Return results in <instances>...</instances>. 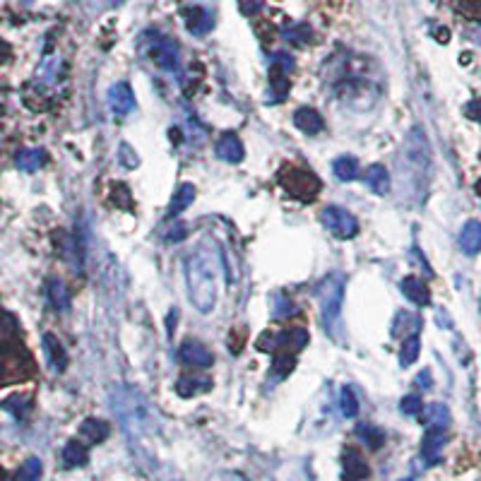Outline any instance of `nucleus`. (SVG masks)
Here are the masks:
<instances>
[{
	"label": "nucleus",
	"instance_id": "1",
	"mask_svg": "<svg viewBox=\"0 0 481 481\" xmlns=\"http://www.w3.org/2000/svg\"><path fill=\"white\" fill-rule=\"evenodd\" d=\"M219 255L207 245L195 248L186 260V282L191 303L200 313H212L219 296Z\"/></svg>",
	"mask_w": 481,
	"mask_h": 481
},
{
	"label": "nucleus",
	"instance_id": "2",
	"mask_svg": "<svg viewBox=\"0 0 481 481\" xmlns=\"http://www.w3.org/2000/svg\"><path fill=\"white\" fill-rule=\"evenodd\" d=\"M318 301L323 311L325 332L335 342L345 340V323H342V303H345V274L332 272L318 286Z\"/></svg>",
	"mask_w": 481,
	"mask_h": 481
},
{
	"label": "nucleus",
	"instance_id": "3",
	"mask_svg": "<svg viewBox=\"0 0 481 481\" xmlns=\"http://www.w3.org/2000/svg\"><path fill=\"white\" fill-rule=\"evenodd\" d=\"M282 186L286 188L289 195L299 198V200H303V203H311V200L320 193L323 183H320L318 176L311 174V171L299 169V166H291V169H286L282 174Z\"/></svg>",
	"mask_w": 481,
	"mask_h": 481
},
{
	"label": "nucleus",
	"instance_id": "4",
	"mask_svg": "<svg viewBox=\"0 0 481 481\" xmlns=\"http://www.w3.org/2000/svg\"><path fill=\"white\" fill-rule=\"evenodd\" d=\"M308 345L306 330H282V332H262L257 340V349L267 354L274 352H299Z\"/></svg>",
	"mask_w": 481,
	"mask_h": 481
},
{
	"label": "nucleus",
	"instance_id": "5",
	"mask_svg": "<svg viewBox=\"0 0 481 481\" xmlns=\"http://www.w3.org/2000/svg\"><path fill=\"white\" fill-rule=\"evenodd\" d=\"M25 361H30L27 349H20L15 345H5L0 349V385L25 380L32 373V368H25Z\"/></svg>",
	"mask_w": 481,
	"mask_h": 481
},
{
	"label": "nucleus",
	"instance_id": "6",
	"mask_svg": "<svg viewBox=\"0 0 481 481\" xmlns=\"http://www.w3.org/2000/svg\"><path fill=\"white\" fill-rule=\"evenodd\" d=\"M320 219H323L325 229L340 240H349L357 236L359 231V222L352 212H347L345 207H337V205H328L320 212Z\"/></svg>",
	"mask_w": 481,
	"mask_h": 481
},
{
	"label": "nucleus",
	"instance_id": "7",
	"mask_svg": "<svg viewBox=\"0 0 481 481\" xmlns=\"http://www.w3.org/2000/svg\"><path fill=\"white\" fill-rule=\"evenodd\" d=\"M406 154H409V162L416 169H428V164H431V145H428L423 128H411V133L406 135Z\"/></svg>",
	"mask_w": 481,
	"mask_h": 481
},
{
	"label": "nucleus",
	"instance_id": "8",
	"mask_svg": "<svg viewBox=\"0 0 481 481\" xmlns=\"http://www.w3.org/2000/svg\"><path fill=\"white\" fill-rule=\"evenodd\" d=\"M152 58L159 68H162V70L179 72L181 51H179V46L171 41V39H157V41L152 44Z\"/></svg>",
	"mask_w": 481,
	"mask_h": 481
},
{
	"label": "nucleus",
	"instance_id": "9",
	"mask_svg": "<svg viewBox=\"0 0 481 481\" xmlns=\"http://www.w3.org/2000/svg\"><path fill=\"white\" fill-rule=\"evenodd\" d=\"M108 106H111L113 116L123 118L135 108V94L128 82H116L108 89Z\"/></svg>",
	"mask_w": 481,
	"mask_h": 481
},
{
	"label": "nucleus",
	"instance_id": "10",
	"mask_svg": "<svg viewBox=\"0 0 481 481\" xmlns=\"http://www.w3.org/2000/svg\"><path fill=\"white\" fill-rule=\"evenodd\" d=\"M179 359L183 361L186 366H191V368H210L212 364H214V357H212V352L205 345H200V342H183L179 347Z\"/></svg>",
	"mask_w": 481,
	"mask_h": 481
},
{
	"label": "nucleus",
	"instance_id": "11",
	"mask_svg": "<svg viewBox=\"0 0 481 481\" xmlns=\"http://www.w3.org/2000/svg\"><path fill=\"white\" fill-rule=\"evenodd\" d=\"M214 154L226 164H238V162H243L245 150H243V142L238 140L236 133H224L219 140H217Z\"/></svg>",
	"mask_w": 481,
	"mask_h": 481
},
{
	"label": "nucleus",
	"instance_id": "12",
	"mask_svg": "<svg viewBox=\"0 0 481 481\" xmlns=\"http://www.w3.org/2000/svg\"><path fill=\"white\" fill-rule=\"evenodd\" d=\"M342 467H345L347 481H364V479H368V474H371L368 462L364 460V455L352 448L345 450V455H342Z\"/></svg>",
	"mask_w": 481,
	"mask_h": 481
},
{
	"label": "nucleus",
	"instance_id": "13",
	"mask_svg": "<svg viewBox=\"0 0 481 481\" xmlns=\"http://www.w3.org/2000/svg\"><path fill=\"white\" fill-rule=\"evenodd\" d=\"M294 125L296 128L301 130V133H306V135H318L320 130L325 128V120L323 116L316 111V108H311V106H301V108H296L294 111Z\"/></svg>",
	"mask_w": 481,
	"mask_h": 481
},
{
	"label": "nucleus",
	"instance_id": "14",
	"mask_svg": "<svg viewBox=\"0 0 481 481\" xmlns=\"http://www.w3.org/2000/svg\"><path fill=\"white\" fill-rule=\"evenodd\" d=\"M183 17H186V27L191 34H195V37H203V34H207L212 27H214V17L212 13H207L205 8H186L183 10Z\"/></svg>",
	"mask_w": 481,
	"mask_h": 481
},
{
	"label": "nucleus",
	"instance_id": "15",
	"mask_svg": "<svg viewBox=\"0 0 481 481\" xmlns=\"http://www.w3.org/2000/svg\"><path fill=\"white\" fill-rule=\"evenodd\" d=\"M445 443H448V436H445V431H438V428H428V433L423 436V443H421L423 460H426L428 465H436V462H440V452H443Z\"/></svg>",
	"mask_w": 481,
	"mask_h": 481
},
{
	"label": "nucleus",
	"instance_id": "16",
	"mask_svg": "<svg viewBox=\"0 0 481 481\" xmlns=\"http://www.w3.org/2000/svg\"><path fill=\"white\" fill-rule=\"evenodd\" d=\"M421 330V318L416 313H406V311H397V316L392 320V337H402V340H409V337H416V332Z\"/></svg>",
	"mask_w": 481,
	"mask_h": 481
},
{
	"label": "nucleus",
	"instance_id": "17",
	"mask_svg": "<svg viewBox=\"0 0 481 481\" xmlns=\"http://www.w3.org/2000/svg\"><path fill=\"white\" fill-rule=\"evenodd\" d=\"M210 390H212V380L203 373L183 376V378H179V383H176V392H179L181 397H193V395L210 392Z\"/></svg>",
	"mask_w": 481,
	"mask_h": 481
},
{
	"label": "nucleus",
	"instance_id": "18",
	"mask_svg": "<svg viewBox=\"0 0 481 481\" xmlns=\"http://www.w3.org/2000/svg\"><path fill=\"white\" fill-rule=\"evenodd\" d=\"M460 248H462V253H467V255H477L479 250H481V222L477 219H469L465 226H462V231H460Z\"/></svg>",
	"mask_w": 481,
	"mask_h": 481
},
{
	"label": "nucleus",
	"instance_id": "19",
	"mask_svg": "<svg viewBox=\"0 0 481 481\" xmlns=\"http://www.w3.org/2000/svg\"><path fill=\"white\" fill-rule=\"evenodd\" d=\"M44 352H46V359H49L51 368L63 371L68 366L65 347H63L60 342H58V337L51 335V332H46V335H44Z\"/></svg>",
	"mask_w": 481,
	"mask_h": 481
},
{
	"label": "nucleus",
	"instance_id": "20",
	"mask_svg": "<svg viewBox=\"0 0 481 481\" xmlns=\"http://www.w3.org/2000/svg\"><path fill=\"white\" fill-rule=\"evenodd\" d=\"M108 433H111V426L101 419H87V421H82V426H79V436H82L84 445L101 443V440L108 438Z\"/></svg>",
	"mask_w": 481,
	"mask_h": 481
},
{
	"label": "nucleus",
	"instance_id": "21",
	"mask_svg": "<svg viewBox=\"0 0 481 481\" xmlns=\"http://www.w3.org/2000/svg\"><path fill=\"white\" fill-rule=\"evenodd\" d=\"M366 183L376 195H387L390 193V174L383 164H371L366 171Z\"/></svg>",
	"mask_w": 481,
	"mask_h": 481
},
{
	"label": "nucleus",
	"instance_id": "22",
	"mask_svg": "<svg viewBox=\"0 0 481 481\" xmlns=\"http://www.w3.org/2000/svg\"><path fill=\"white\" fill-rule=\"evenodd\" d=\"M423 423H426V428H438V431H445V428L450 426V411L445 404L440 402H433L428 406H423Z\"/></svg>",
	"mask_w": 481,
	"mask_h": 481
},
{
	"label": "nucleus",
	"instance_id": "23",
	"mask_svg": "<svg viewBox=\"0 0 481 481\" xmlns=\"http://www.w3.org/2000/svg\"><path fill=\"white\" fill-rule=\"evenodd\" d=\"M402 294L416 306H428L431 303V294H428V286L421 282L419 277H406L402 279Z\"/></svg>",
	"mask_w": 481,
	"mask_h": 481
},
{
	"label": "nucleus",
	"instance_id": "24",
	"mask_svg": "<svg viewBox=\"0 0 481 481\" xmlns=\"http://www.w3.org/2000/svg\"><path fill=\"white\" fill-rule=\"evenodd\" d=\"M60 460L68 469L82 467L84 462H87V445H84L82 440H70V443H65V448H63Z\"/></svg>",
	"mask_w": 481,
	"mask_h": 481
},
{
	"label": "nucleus",
	"instance_id": "25",
	"mask_svg": "<svg viewBox=\"0 0 481 481\" xmlns=\"http://www.w3.org/2000/svg\"><path fill=\"white\" fill-rule=\"evenodd\" d=\"M46 296H49L51 306H53L56 311L63 313L70 308V296H68V289L60 279H49V284H46Z\"/></svg>",
	"mask_w": 481,
	"mask_h": 481
},
{
	"label": "nucleus",
	"instance_id": "26",
	"mask_svg": "<svg viewBox=\"0 0 481 481\" xmlns=\"http://www.w3.org/2000/svg\"><path fill=\"white\" fill-rule=\"evenodd\" d=\"M193 200H195V186L193 183H183V186L176 191V195L174 200H171V205H169V214L171 217H176V214H181L183 210H188L193 205Z\"/></svg>",
	"mask_w": 481,
	"mask_h": 481
},
{
	"label": "nucleus",
	"instance_id": "27",
	"mask_svg": "<svg viewBox=\"0 0 481 481\" xmlns=\"http://www.w3.org/2000/svg\"><path fill=\"white\" fill-rule=\"evenodd\" d=\"M270 79H272V94H274L272 104H282L286 99V94H289V72L279 65H272Z\"/></svg>",
	"mask_w": 481,
	"mask_h": 481
},
{
	"label": "nucleus",
	"instance_id": "28",
	"mask_svg": "<svg viewBox=\"0 0 481 481\" xmlns=\"http://www.w3.org/2000/svg\"><path fill=\"white\" fill-rule=\"evenodd\" d=\"M46 162V152L44 150H22L17 154V166H20L22 171H27V174H34V171H39Z\"/></svg>",
	"mask_w": 481,
	"mask_h": 481
},
{
	"label": "nucleus",
	"instance_id": "29",
	"mask_svg": "<svg viewBox=\"0 0 481 481\" xmlns=\"http://www.w3.org/2000/svg\"><path fill=\"white\" fill-rule=\"evenodd\" d=\"M332 171H335V176L340 181H357V176H359V162L354 157H340V159H335V164H332Z\"/></svg>",
	"mask_w": 481,
	"mask_h": 481
},
{
	"label": "nucleus",
	"instance_id": "30",
	"mask_svg": "<svg viewBox=\"0 0 481 481\" xmlns=\"http://www.w3.org/2000/svg\"><path fill=\"white\" fill-rule=\"evenodd\" d=\"M357 436L364 440L371 450L383 448V443H385V433H383L380 428H376V426H368V423H361V426L357 428Z\"/></svg>",
	"mask_w": 481,
	"mask_h": 481
},
{
	"label": "nucleus",
	"instance_id": "31",
	"mask_svg": "<svg viewBox=\"0 0 481 481\" xmlns=\"http://www.w3.org/2000/svg\"><path fill=\"white\" fill-rule=\"evenodd\" d=\"M0 406H3L5 411H10L13 416H17V419H25L27 409H30V397L15 392V395H10L8 399H3V404H0Z\"/></svg>",
	"mask_w": 481,
	"mask_h": 481
},
{
	"label": "nucleus",
	"instance_id": "32",
	"mask_svg": "<svg viewBox=\"0 0 481 481\" xmlns=\"http://www.w3.org/2000/svg\"><path fill=\"white\" fill-rule=\"evenodd\" d=\"M296 366V357L294 354H277L274 357V364H272V378L274 380H282V378H286L294 371Z\"/></svg>",
	"mask_w": 481,
	"mask_h": 481
},
{
	"label": "nucleus",
	"instance_id": "33",
	"mask_svg": "<svg viewBox=\"0 0 481 481\" xmlns=\"http://www.w3.org/2000/svg\"><path fill=\"white\" fill-rule=\"evenodd\" d=\"M340 409H342V416H347V419H354L359 414V397L354 392V387H342Z\"/></svg>",
	"mask_w": 481,
	"mask_h": 481
},
{
	"label": "nucleus",
	"instance_id": "34",
	"mask_svg": "<svg viewBox=\"0 0 481 481\" xmlns=\"http://www.w3.org/2000/svg\"><path fill=\"white\" fill-rule=\"evenodd\" d=\"M419 352H421V342L419 337H409V340H404L402 345V352H399V364L404 366H411L416 359H419Z\"/></svg>",
	"mask_w": 481,
	"mask_h": 481
},
{
	"label": "nucleus",
	"instance_id": "35",
	"mask_svg": "<svg viewBox=\"0 0 481 481\" xmlns=\"http://www.w3.org/2000/svg\"><path fill=\"white\" fill-rule=\"evenodd\" d=\"M455 10L472 22H481V0H455Z\"/></svg>",
	"mask_w": 481,
	"mask_h": 481
},
{
	"label": "nucleus",
	"instance_id": "36",
	"mask_svg": "<svg viewBox=\"0 0 481 481\" xmlns=\"http://www.w3.org/2000/svg\"><path fill=\"white\" fill-rule=\"evenodd\" d=\"M296 313L294 301H289L284 294H274L272 299V316L274 318H291Z\"/></svg>",
	"mask_w": 481,
	"mask_h": 481
},
{
	"label": "nucleus",
	"instance_id": "37",
	"mask_svg": "<svg viewBox=\"0 0 481 481\" xmlns=\"http://www.w3.org/2000/svg\"><path fill=\"white\" fill-rule=\"evenodd\" d=\"M41 477V460L37 457H30L25 465L20 467V474H17V481H39Z\"/></svg>",
	"mask_w": 481,
	"mask_h": 481
},
{
	"label": "nucleus",
	"instance_id": "38",
	"mask_svg": "<svg viewBox=\"0 0 481 481\" xmlns=\"http://www.w3.org/2000/svg\"><path fill=\"white\" fill-rule=\"evenodd\" d=\"M399 409H402L404 416H419L423 411V402L419 395H404L402 402H399Z\"/></svg>",
	"mask_w": 481,
	"mask_h": 481
},
{
	"label": "nucleus",
	"instance_id": "39",
	"mask_svg": "<svg viewBox=\"0 0 481 481\" xmlns=\"http://www.w3.org/2000/svg\"><path fill=\"white\" fill-rule=\"evenodd\" d=\"M284 37L289 39L291 44H306L313 34L306 25H294V27H289V30H284Z\"/></svg>",
	"mask_w": 481,
	"mask_h": 481
},
{
	"label": "nucleus",
	"instance_id": "40",
	"mask_svg": "<svg viewBox=\"0 0 481 481\" xmlns=\"http://www.w3.org/2000/svg\"><path fill=\"white\" fill-rule=\"evenodd\" d=\"M255 32H257V37H260V41L262 44H272L274 41V25L272 22H267V20H260V22H255Z\"/></svg>",
	"mask_w": 481,
	"mask_h": 481
},
{
	"label": "nucleus",
	"instance_id": "41",
	"mask_svg": "<svg viewBox=\"0 0 481 481\" xmlns=\"http://www.w3.org/2000/svg\"><path fill=\"white\" fill-rule=\"evenodd\" d=\"M118 157H120V164L125 166V169H135L137 164H140V159H137V154L133 152V147L130 145H120V150H118Z\"/></svg>",
	"mask_w": 481,
	"mask_h": 481
},
{
	"label": "nucleus",
	"instance_id": "42",
	"mask_svg": "<svg viewBox=\"0 0 481 481\" xmlns=\"http://www.w3.org/2000/svg\"><path fill=\"white\" fill-rule=\"evenodd\" d=\"M262 5H265V0H238V10L243 13L245 17H253L262 10Z\"/></svg>",
	"mask_w": 481,
	"mask_h": 481
},
{
	"label": "nucleus",
	"instance_id": "43",
	"mask_svg": "<svg viewBox=\"0 0 481 481\" xmlns=\"http://www.w3.org/2000/svg\"><path fill=\"white\" fill-rule=\"evenodd\" d=\"M465 113L472 120H477V123H481V99H474L469 101V104L465 106Z\"/></svg>",
	"mask_w": 481,
	"mask_h": 481
},
{
	"label": "nucleus",
	"instance_id": "44",
	"mask_svg": "<svg viewBox=\"0 0 481 481\" xmlns=\"http://www.w3.org/2000/svg\"><path fill=\"white\" fill-rule=\"evenodd\" d=\"M416 385L423 387V390H428V387L433 385V378H431V371H421L419 376H416Z\"/></svg>",
	"mask_w": 481,
	"mask_h": 481
},
{
	"label": "nucleus",
	"instance_id": "45",
	"mask_svg": "<svg viewBox=\"0 0 481 481\" xmlns=\"http://www.w3.org/2000/svg\"><path fill=\"white\" fill-rule=\"evenodd\" d=\"M183 238H186V224H179L176 229H171V231H169V238H166V240L176 243V240H183Z\"/></svg>",
	"mask_w": 481,
	"mask_h": 481
},
{
	"label": "nucleus",
	"instance_id": "46",
	"mask_svg": "<svg viewBox=\"0 0 481 481\" xmlns=\"http://www.w3.org/2000/svg\"><path fill=\"white\" fill-rule=\"evenodd\" d=\"M8 56H10V49H8V46H5L3 41H0V63L8 60Z\"/></svg>",
	"mask_w": 481,
	"mask_h": 481
},
{
	"label": "nucleus",
	"instance_id": "47",
	"mask_svg": "<svg viewBox=\"0 0 481 481\" xmlns=\"http://www.w3.org/2000/svg\"><path fill=\"white\" fill-rule=\"evenodd\" d=\"M436 37H438V41H448V39H450V32L448 30H438V34H436Z\"/></svg>",
	"mask_w": 481,
	"mask_h": 481
},
{
	"label": "nucleus",
	"instance_id": "48",
	"mask_svg": "<svg viewBox=\"0 0 481 481\" xmlns=\"http://www.w3.org/2000/svg\"><path fill=\"white\" fill-rule=\"evenodd\" d=\"M5 479V472H3V469H0V481H3Z\"/></svg>",
	"mask_w": 481,
	"mask_h": 481
},
{
	"label": "nucleus",
	"instance_id": "49",
	"mask_svg": "<svg viewBox=\"0 0 481 481\" xmlns=\"http://www.w3.org/2000/svg\"><path fill=\"white\" fill-rule=\"evenodd\" d=\"M113 3H116V5H118V3H123V0H113Z\"/></svg>",
	"mask_w": 481,
	"mask_h": 481
},
{
	"label": "nucleus",
	"instance_id": "50",
	"mask_svg": "<svg viewBox=\"0 0 481 481\" xmlns=\"http://www.w3.org/2000/svg\"><path fill=\"white\" fill-rule=\"evenodd\" d=\"M402 481H414V479H411V477H409V479H402Z\"/></svg>",
	"mask_w": 481,
	"mask_h": 481
}]
</instances>
